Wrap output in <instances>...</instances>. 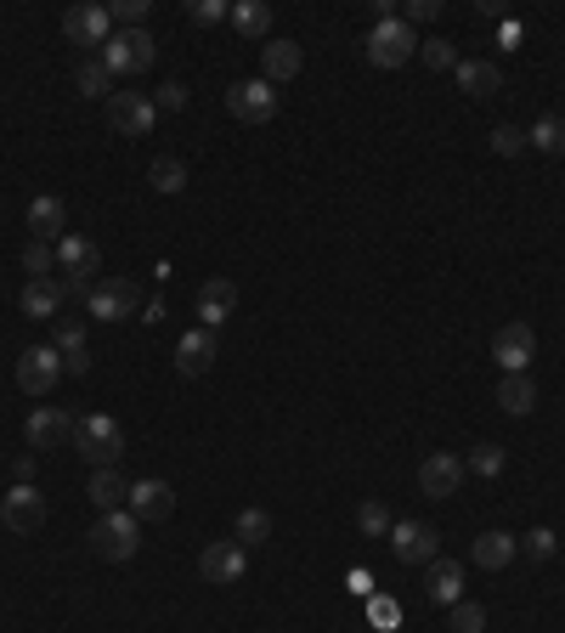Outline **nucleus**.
Returning a JSON list of instances; mask_svg holds the SVG:
<instances>
[{"label":"nucleus","mask_w":565,"mask_h":633,"mask_svg":"<svg viewBox=\"0 0 565 633\" xmlns=\"http://www.w3.org/2000/svg\"><path fill=\"white\" fill-rule=\"evenodd\" d=\"M74 453L91 464V470H114V464L125 458V430H119V419H108V413L74 419Z\"/></svg>","instance_id":"1"},{"label":"nucleus","mask_w":565,"mask_h":633,"mask_svg":"<svg viewBox=\"0 0 565 633\" xmlns=\"http://www.w3.org/2000/svg\"><path fill=\"white\" fill-rule=\"evenodd\" d=\"M91 549L103 554V560H130L142 549V520L130 515V509H108L103 520L91 526Z\"/></svg>","instance_id":"2"},{"label":"nucleus","mask_w":565,"mask_h":633,"mask_svg":"<svg viewBox=\"0 0 565 633\" xmlns=\"http://www.w3.org/2000/svg\"><path fill=\"white\" fill-rule=\"evenodd\" d=\"M85 312H91L96 323L137 317V312H142V283H130V278H103V283H91V294H85Z\"/></svg>","instance_id":"3"},{"label":"nucleus","mask_w":565,"mask_h":633,"mask_svg":"<svg viewBox=\"0 0 565 633\" xmlns=\"http://www.w3.org/2000/svg\"><path fill=\"white\" fill-rule=\"evenodd\" d=\"M408 57H419V35H413V28L402 17L374 23V35H368V62H374V69H402Z\"/></svg>","instance_id":"4"},{"label":"nucleus","mask_w":565,"mask_h":633,"mask_svg":"<svg viewBox=\"0 0 565 633\" xmlns=\"http://www.w3.org/2000/svg\"><path fill=\"white\" fill-rule=\"evenodd\" d=\"M153 40H148V28H114V40L103 46V62L114 69V80L119 74H148L153 69Z\"/></svg>","instance_id":"5"},{"label":"nucleus","mask_w":565,"mask_h":633,"mask_svg":"<svg viewBox=\"0 0 565 633\" xmlns=\"http://www.w3.org/2000/svg\"><path fill=\"white\" fill-rule=\"evenodd\" d=\"M226 114L244 119V125H272L278 119V85L266 80H238L226 91Z\"/></svg>","instance_id":"6"},{"label":"nucleus","mask_w":565,"mask_h":633,"mask_svg":"<svg viewBox=\"0 0 565 633\" xmlns=\"http://www.w3.org/2000/svg\"><path fill=\"white\" fill-rule=\"evenodd\" d=\"M531 356H538V335H531V323H504L492 335V362L504 374H526Z\"/></svg>","instance_id":"7"},{"label":"nucleus","mask_w":565,"mask_h":633,"mask_svg":"<svg viewBox=\"0 0 565 633\" xmlns=\"http://www.w3.org/2000/svg\"><path fill=\"white\" fill-rule=\"evenodd\" d=\"M108 119H114L119 137H148V130L158 125V108H153L148 91H114L108 96Z\"/></svg>","instance_id":"8"},{"label":"nucleus","mask_w":565,"mask_h":633,"mask_svg":"<svg viewBox=\"0 0 565 633\" xmlns=\"http://www.w3.org/2000/svg\"><path fill=\"white\" fill-rule=\"evenodd\" d=\"M436 543H442V531L429 520H396L390 526V549H396L402 565H429L436 560Z\"/></svg>","instance_id":"9"},{"label":"nucleus","mask_w":565,"mask_h":633,"mask_svg":"<svg viewBox=\"0 0 565 633\" xmlns=\"http://www.w3.org/2000/svg\"><path fill=\"white\" fill-rule=\"evenodd\" d=\"M57 379H62V356L51 345H28L17 356V390L23 396H46V390H57Z\"/></svg>","instance_id":"10"},{"label":"nucleus","mask_w":565,"mask_h":633,"mask_svg":"<svg viewBox=\"0 0 565 633\" xmlns=\"http://www.w3.org/2000/svg\"><path fill=\"white\" fill-rule=\"evenodd\" d=\"M249 572V549L232 538V543H210L204 554H198V577L204 583H215V588H226V583H238Z\"/></svg>","instance_id":"11"},{"label":"nucleus","mask_w":565,"mask_h":633,"mask_svg":"<svg viewBox=\"0 0 565 633\" xmlns=\"http://www.w3.org/2000/svg\"><path fill=\"white\" fill-rule=\"evenodd\" d=\"M463 487V458L458 453H424L419 458V492L424 497H452Z\"/></svg>","instance_id":"12"},{"label":"nucleus","mask_w":565,"mask_h":633,"mask_svg":"<svg viewBox=\"0 0 565 633\" xmlns=\"http://www.w3.org/2000/svg\"><path fill=\"white\" fill-rule=\"evenodd\" d=\"M62 35L74 46H108L114 40V12L108 7H69L62 12Z\"/></svg>","instance_id":"13"},{"label":"nucleus","mask_w":565,"mask_h":633,"mask_svg":"<svg viewBox=\"0 0 565 633\" xmlns=\"http://www.w3.org/2000/svg\"><path fill=\"white\" fill-rule=\"evenodd\" d=\"M23 436H28V447H35V453H57L62 442H74V419L62 413V408H35V413H28V424H23Z\"/></svg>","instance_id":"14"},{"label":"nucleus","mask_w":565,"mask_h":633,"mask_svg":"<svg viewBox=\"0 0 565 633\" xmlns=\"http://www.w3.org/2000/svg\"><path fill=\"white\" fill-rule=\"evenodd\" d=\"M226 317H238V283H232V278H210L204 289H198V328H210V335H215Z\"/></svg>","instance_id":"15"},{"label":"nucleus","mask_w":565,"mask_h":633,"mask_svg":"<svg viewBox=\"0 0 565 633\" xmlns=\"http://www.w3.org/2000/svg\"><path fill=\"white\" fill-rule=\"evenodd\" d=\"M452 80H458V91H463V96H481V103L504 91V69H497L492 57H458Z\"/></svg>","instance_id":"16"},{"label":"nucleus","mask_w":565,"mask_h":633,"mask_svg":"<svg viewBox=\"0 0 565 633\" xmlns=\"http://www.w3.org/2000/svg\"><path fill=\"white\" fill-rule=\"evenodd\" d=\"M57 266H62L69 278L96 283V272H103V249H96L91 238H80V232H62V244H57Z\"/></svg>","instance_id":"17"},{"label":"nucleus","mask_w":565,"mask_h":633,"mask_svg":"<svg viewBox=\"0 0 565 633\" xmlns=\"http://www.w3.org/2000/svg\"><path fill=\"white\" fill-rule=\"evenodd\" d=\"M215 335L210 328H187L181 335V345H176V374H187V379H198V374H210L215 368Z\"/></svg>","instance_id":"18"},{"label":"nucleus","mask_w":565,"mask_h":633,"mask_svg":"<svg viewBox=\"0 0 565 633\" xmlns=\"http://www.w3.org/2000/svg\"><path fill=\"white\" fill-rule=\"evenodd\" d=\"M0 520H7L12 531H40L46 526V497L35 487H12L7 504H0Z\"/></svg>","instance_id":"19"},{"label":"nucleus","mask_w":565,"mask_h":633,"mask_svg":"<svg viewBox=\"0 0 565 633\" xmlns=\"http://www.w3.org/2000/svg\"><path fill=\"white\" fill-rule=\"evenodd\" d=\"M17 312L35 317V323H57V312H62V283H57V278H28L23 294H17Z\"/></svg>","instance_id":"20"},{"label":"nucleus","mask_w":565,"mask_h":633,"mask_svg":"<svg viewBox=\"0 0 565 633\" xmlns=\"http://www.w3.org/2000/svg\"><path fill=\"white\" fill-rule=\"evenodd\" d=\"M130 515H137V520H170L176 515L170 481H137V487H130Z\"/></svg>","instance_id":"21"},{"label":"nucleus","mask_w":565,"mask_h":633,"mask_svg":"<svg viewBox=\"0 0 565 633\" xmlns=\"http://www.w3.org/2000/svg\"><path fill=\"white\" fill-rule=\"evenodd\" d=\"M301 46H294V40H272V46H266L260 51V80L266 85H289L294 74H301Z\"/></svg>","instance_id":"22"},{"label":"nucleus","mask_w":565,"mask_h":633,"mask_svg":"<svg viewBox=\"0 0 565 633\" xmlns=\"http://www.w3.org/2000/svg\"><path fill=\"white\" fill-rule=\"evenodd\" d=\"M62 226H69V210H62V198H35L28 204V232H35L40 244H62Z\"/></svg>","instance_id":"23"},{"label":"nucleus","mask_w":565,"mask_h":633,"mask_svg":"<svg viewBox=\"0 0 565 633\" xmlns=\"http://www.w3.org/2000/svg\"><path fill=\"white\" fill-rule=\"evenodd\" d=\"M424 594L436 599V606H458V599H463V565L458 560H429Z\"/></svg>","instance_id":"24"},{"label":"nucleus","mask_w":565,"mask_h":633,"mask_svg":"<svg viewBox=\"0 0 565 633\" xmlns=\"http://www.w3.org/2000/svg\"><path fill=\"white\" fill-rule=\"evenodd\" d=\"M520 538H509V531H481V538L470 543V560L481 565V572H504V565L515 560Z\"/></svg>","instance_id":"25"},{"label":"nucleus","mask_w":565,"mask_h":633,"mask_svg":"<svg viewBox=\"0 0 565 633\" xmlns=\"http://www.w3.org/2000/svg\"><path fill=\"white\" fill-rule=\"evenodd\" d=\"M226 23L238 28L244 40H266V35H272V7H266V0H238Z\"/></svg>","instance_id":"26"},{"label":"nucleus","mask_w":565,"mask_h":633,"mask_svg":"<svg viewBox=\"0 0 565 633\" xmlns=\"http://www.w3.org/2000/svg\"><path fill=\"white\" fill-rule=\"evenodd\" d=\"M497 408L515 413V419H526L531 408H538V385H531L526 374H504V385H497Z\"/></svg>","instance_id":"27"},{"label":"nucleus","mask_w":565,"mask_h":633,"mask_svg":"<svg viewBox=\"0 0 565 633\" xmlns=\"http://www.w3.org/2000/svg\"><path fill=\"white\" fill-rule=\"evenodd\" d=\"M85 492H91V504L108 515V509H119L125 497H130V481H125L119 470H91V487H85Z\"/></svg>","instance_id":"28"},{"label":"nucleus","mask_w":565,"mask_h":633,"mask_svg":"<svg viewBox=\"0 0 565 633\" xmlns=\"http://www.w3.org/2000/svg\"><path fill=\"white\" fill-rule=\"evenodd\" d=\"M74 85H80V96H114V69L103 57H85L74 69Z\"/></svg>","instance_id":"29"},{"label":"nucleus","mask_w":565,"mask_h":633,"mask_svg":"<svg viewBox=\"0 0 565 633\" xmlns=\"http://www.w3.org/2000/svg\"><path fill=\"white\" fill-rule=\"evenodd\" d=\"M148 187H153V192H181V187H187V164H181L176 153L153 159V164H148Z\"/></svg>","instance_id":"30"},{"label":"nucleus","mask_w":565,"mask_h":633,"mask_svg":"<svg viewBox=\"0 0 565 633\" xmlns=\"http://www.w3.org/2000/svg\"><path fill=\"white\" fill-rule=\"evenodd\" d=\"M526 148H538V153H565V119H560V114H543L538 125L526 130Z\"/></svg>","instance_id":"31"},{"label":"nucleus","mask_w":565,"mask_h":633,"mask_svg":"<svg viewBox=\"0 0 565 633\" xmlns=\"http://www.w3.org/2000/svg\"><path fill=\"white\" fill-rule=\"evenodd\" d=\"M232 538H238L244 549H260L266 538H272V515H266V509H238V526H232Z\"/></svg>","instance_id":"32"},{"label":"nucleus","mask_w":565,"mask_h":633,"mask_svg":"<svg viewBox=\"0 0 565 633\" xmlns=\"http://www.w3.org/2000/svg\"><path fill=\"white\" fill-rule=\"evenodd\" d=\"M51 351H57V356H80V351H85V323H80V317H57Z\"/></svg>","instance_id":"33"},{"label":"nucleus","mask_w":565,"mask_h":633,"mask_svg":"<svg viewBox=\"0 0 565 633\" xmlns=\"http://www.w3.org/2000/svg\"><path fill=\"white\" fill-rule=\"evenodd\" d=\"M447 611H452L447 633H486V611L475 606V599H458V606H447Z\"/></svg>","instance_id":"34"},{"label":"nucleus","mask_w":565,"mask_h":633,"mask_svg":"<svg viewBox=\"0 0 565 633\" xmlns=\"http://www.w3.org/2000/svg\"><path fill=\"white\" fill-rule=\"evenodd\" d=\"M419 57H424V69H436V74H452V69H458L452 40H419Z\"/></svg>","instance_id":"35"},{"label":"nucleus","mask_w":565,"mask_h":633,"mask_svg":"<svg viewBox=\"0 0 565 633\" xmlns=\"http://www.w3.org/2000/svg\"><path fill=\"white\" fill-rule=\"evenodd\" d=\"M504 464H509V453L497 447V442H481V447L470 453V470H475V476H486V481H492V476H504Z\"/></svg>","instance_id":"36"},{"label":"nucleus","mask_w":565,"mask_h":633,"mask_svg":"<svg viewBox=\"0 0 565 633\" xmlns=\"http://www.w3.org/2000/svg\"><path fill=\"white\" fill-rule=\"evenodd\" d=\"M51 266H57V249H51V244L35 238V244L23 249V272H28V278H51Z\"/></svg>","instance_id":"37"},{"label":"nucleus","mask_w":565,"mask_h":633,"mask_svg":"<svg viewBox=\"0 0 565 633\" xmlns=\"http://www.w3.org/2000/svg\"><path fill=\"white\" fill-rule=\"evenodd\" d=\"M356 526L368 531V538H385V531H390V509L379 504V497H368V504L356 509Z\"/></svg>","instance_id":"38"},{"label":"nucleus","mask_w":565,"mask_h":633,"mask_svg":"<svg viewBox=\"0 0 565 633\" xmlns=\"http://www.w3.org/2000/svg\"><path fill=\"white\" fill-rule=\"evenodd\" d=\"M108 12H114V23H125V28H142L153 7H148V0H114Z\"/></svg>","instance_id":"39"},{"label":"nucleus","mask_w":565,"mask_h":633,"mask_svg":"<svg viewBox=\"0 0 565 633\" xmlns=\"http://www.w3.org/2000/svg\"><path fill=\"white\" fill-rule=\"evenodd\" d=\"M520 148H526V130H520V125H497V130H492V153L515 159Z\"/></svg>","instance_id":"40"},{"label":"nucleus","mask_w":565,"mask_h":633,"mask_svg":"<svg viewBox=\"0 0 565 633\" xmlns=\"http://www.w3.org/2000/svg\"><path fill=\"white\" fill-rule=\"evenodd\" d=\"M187 17L210 28V23H226V17H232V7H226V0H198V7H187Z\"/></svg>","instance_id":"41"},{"label":"nucleus","mask_w":565,"mask_h":633,"mask_svg":"<svg viewBox=\"0 0 565 633\" xmlns=\"http://www.w3.org/2000/svg\"><path fill=\"white\" fill-rule=\"evenodd\" d=\"M153 108H158V114H181V108H187V85H176V80H170V85H158Z\"/></svg>","instance_id":"42"},{"label":"nucleus","mask_w":565,"mask_h":633,"mask_svg":"<svg viewBox=\"0 0 565 633\" xmlns=\"http://www.w3.org/2000/svg\"><path fill=\"white\" fill-rule=\"evenodd\" d=\"M520 543H526V554H531V560H549V554H554V531H549V526H538V531H526Z\"/></svg>","instance_id":"43"},{"label":"nucleus","mask_w":565,"mask_h":633,"mask_svg":"<svg viewBox=\"0 0 565 633\" xmlns=\"http://www.w3.org/2000/svg\"><path fill=\"white\" fill-rule=\"evenodd\" d=\"M436 17H442V0H408V17L402 23L413 28V23H436Z\"/></svg>","instance_id":"44"},{"label":"nucleus","mask_w":565,"mask_h":633,"mask_svg":"<svg viewBox=\"0 0 565 633\" xmlns=\"http://www.w3.org/2000/svg\"><path fill=\"white\" fill-rule=\"evenodd\" d=\"M12 476H17V487H35V453H23V458L12 464Z\"/></svg>","instance_id":"45"},{"label":"nucleus","mask_w":565,"mask_h":633,"mask_svg":"<svg viewBox=\"0 0 565 633\" xmlns=\"http://www.w3.org/2000/svg\"><path fill=\"white\" fill-rule=\"evenodd\" d=\"M62 374H74V379H85V374H91V351H80V356H62Z\"/></svg>","instance_id":"46"},{"label":"nucleus","mask_w":565,"mask_h":633,"mask_svg":"<svg viewBox=\"0 0 565 633\" xmlns=\"http://www.w3.org/2000/svg\"><path fill=\"white\" fill-rule=\"evenodd\" d=\"M515 40H520V23H504V28H497V46H504V51H515Z\"/></svg>","instance_id":"47"}]
</instances>
